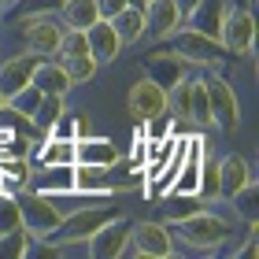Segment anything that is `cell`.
Wrapping results in <instances>:
<instances>
[{
    "label": "cell",
    "instance_id": "5b68a950",
    "mask_svg": "<svg viewBox=\"0 0 259 259\" xmlns=\"http://www.w3.org/2000/svg\"><path fill=\"white\" fill-rule=\"evenodd\" d=\"M219 41H222V49H226V56H252V49H255V15H252V8L230 4L222 22H219Z\"/></svg>",
    "mask_w": 259,
    "mask_h": 259
},
{
    "label": "cell",
    "instance_id": "3957f363",
    "mask_svg": "<svg viewBox=\"0 0 259 259\" xmlns=\"http://www.w3.org/2000/svg\"><path fill=\"white\" fill-rule=\"evenodd\" d=\"M119 211H115V204H89V207H78L70 211V215H63L60 222H56V230L49 233V244H63V241H89L93 233H97L108 219H115Z\"/></svg>",
    "mask_w": 259,
    "mask_h": 259
},
{
    "label": "cell",
    "instance_id": "44dd1931",
    "mask_svg": "<svg viewBox=\"0 0 259 259\" xmlns=\"http://www.w3.org/2000/svg\"><path fill=\"white\" fill-rule=\"evenodd\" d=\"M33 193L41 196H52V193H67L74 189V167H45L41 178H30Z\"/></svg>",
    "mask_w": 259,
    "mask_h": 259
},
{
    "label": "cell",
    "instance_id": "8fae6325",
    "mask_svg": "<svg viewBox=\"0 0 259 259\" xmlns=\"http://www.w3.org/2000/svg\"><path fill=\"white\" fill-rule=\"evenodd\" d=\"M255 178L252 163L241 159L237 152H230V156H219V200H230L237 189H244Z\"/></svg>",
    "mask_w": 259,
    "mask_h": 259
},
{
    "label": "cell",
    "instance_id": "cb8c5ba5",
    "mask_svg": "<svg viewBox=\"0 0 259 259\" xmlns=\"http://www.w3.org/2000/svg\"><path fill=\"white\" fill-rule=\"evenodd\" d=\"M60 67H63V74L70 78V85H85V81H93V78H97V70H100V63L93 60L89 52H81V56H63Z\"/></svg>",
    "mask_w": 259,
    "mask_h": 259
},
{
    "label": "cell",
    "instance_id": "2e32d148",
    "mask_svg": "<svg viewBox=\"0 0 259 259\" xmlns=\"http://www.w3.org/2000/svg\"><path fill=\"white\" fill-rule=\"evenodd\" d=\"M115 159H122V152L111 145L108 137H78L74 141V163H97V167H111Z\"/></svg>",
    "mask_w": 259,
    "mask_h": 259
},
{
    "label": "cell",
    "instance_id": "e0dca14e",
    "mask_svg": "<svg viewBox=\"0 0 259 259\" xmlns=\"http://www.w3.org/2000/svg\"><path fill=\"white\" fill-rule=\"evenodd\" d=\"M226 8H230V0H200L189 15H185V26L207 33V37H219V22L226 15Z\"/></svg>",
    "mask_w": 259,
    "mask_h": 259
},
{
    "label": "cell",
    "instance_id": "5bb4252c",
    "mask_svg": "<svg viewBox=\"0 0 259 259\" xmlns=\"http://www.w3.org/2000/svg\"><path fill=\"white\" fill-rule=\"evenodd\" d=\"M30 85H37L41 93H56V97H67V93H70V78L63 74L60 60H52V56H41L37 67H33V74H30Z\"/></svg>",
    "mask_w": 259,
    "mask_h": 259
},
{
    "label": "cell",
    "instance_id": "f1b7e54d",
    "mask_svg": "<svg viewBox=\"0 0 259 259\" xmlns=\"http://www.w3.org/2000/svg\"><path fill=\"white\" fill-rule=\"evenodd\" d=\"M30 248V237H26V230H8V233H0V259H22Z\"/></svg>",
    "mask_w": 259,
    "mask_h": 259
},
{
    "label": "cell",
    "instance_id": "7c38bea8",
    "mask_svg": "<svg viewBox=\"0 0 259 259\" xmlns=\"http://www.w3.org/2000/svg\"><path fill=\"white\" fill-rule=\"evenodd\" d=\"M185 22V15L178 11V4L174 0H148L145 4V30L152 33V37H163L167 41L174 30H178Z\"/></svg>",
    "mask_w": 259,
    "mask_h": 259
},
{
    "label": "cell",
    "instance_id": "8992f818",
    "mask_svg": "<svg viewBox=\"0 0 259 259\" xmlns=\"http://www.w3.org/2000/svg\"><path fill=\"white\" fill-rule=\"evenodd\" d=\"M119 255H156V259H170L174 255V237L163 222L148 219V222H134L130 226V241Z\"/></svg>",
    "mask_w": 259,
    "mask_h": 259
},
{
    "label": "cell",
    "instance_id": "52a82bcc",
    "mask_svg": "<svg viewBox=\"0 0 259 259\" xmlns=\"http://www.w3.org/2000/svg\"><path fill=\"white\" fill-rule=\"evenodd\" d=\"M15 200H19V222H22V230H26V237L30 241H45L56 230V222H60V211H56L49 204V196H41V193H22Z\"/></svg>",
    "mask_w": 259,
    "mask_h": 259
},
{
    "label": "cell",
    "instance_id": "4dcf8cb0",
    "mask_svg": "<svg viewBox=\"0 0 259 259\" xmlns=\"http://www.w3.org/2000/svg\"><path fill=\"white\" fill-rule=\"evenodd\" d=\"M19 226H22V222H19V200L8 196V193H0V233L19 230Z\"/></svg>",
    "mask_w": 259,
    "mask_h": 259
},
{
    "label": "cell",
    "instance_id": "7402d4cb",
    "mask_svg": "<svg viewBox=\"0 0 259 259\" xmlns=\"http://www.w3.org/2000/svg\"><path fill=\"white\" fill-rule=\"evenodd\" d=\"M63 100H67V97H56V93H41V104L33 108L30 126L37 130V134L49 137V130H52L56 122H60V115H63Z\"/></svg>",
    "mask_w": 259,
    "mask_h": 259
},
{
    "label": "cell",
    "instance_id": "603a6c76",
    "mask_svg": "<svg viewBox=\"0 0 259 259\" xmlns=\"http://www.w3.org/2000/svg\"><path fill=\"white\" fill-rule=\"evenodd\" d=\"M108 22L115 26V33H119L122 45H134V41L145 37V11H141V8H130V4H126L119 15L108 19Z\"/></svg>",
    "mask_w": 259,
    "mask_h": 259
},
{
    "label": "cell",
    "instance_id": "ffe728a7",
    "mask_svg": "<svg viewBox=\"0 0 259 259\" xmlns=\"http://www.w3.org/2000/svg\"><path fill=\"white\" fill-rule=\"evenodd\" d=\"M200 207H207L204 200H200V193H174V196H167L159 204V222H163V226H170V222L193 215V211H200Z\"/></svg>",
    "mask_w": 259,
    "mask_h": 259
},
{
    "label": "cell",
    "instance_id": "e575fe53",
    "mask_svg": "<svg viewBox=\"0 0 259 259\" xmlns=\"http://www.w3.org/2000/svg\"><path fill=\"white\" fill-rule=\"evenodd\" d=\"M0 104H4V93H0Z\"/></svg>",
    "mask_w": 259,
    "mask_h": 259
},
{
    "label": "cell",
    "instance_id": "7a4b0ae2",
    "mask_svg": "<svg viewBox=\"0 0 259 259\" xmlns=\"http://www.w3.org/2000/svg\"><path fill=\"white\" fill-rule=\"evenodd\" d=\"M167 41H170V52L174 56H182L185 63H200V67H207V70H219L222 60H226V49H222L219 37H207V33L185 26V22L170 33Z\"/></svg>",
    "mask_w": 259,
    "mask_h": 259
},
{
    "label": "cell",
    "instance_id": "1f68e13d",
    "mask_svg": "<svg viewBox=\"0 0 259 259\" xmlns=\"http://www.w3.org/2000/svg\"><path fill=\"white\" fill-rule=\"evenodd\" d=\"M93 4H97V15L100 19H115L126 8V0H93Z\"/></svg>",
    "mask_w": 259,
    "mask_h": 259
},
{
    "label": "cell",
    "instance_id": "277c9868",
    "mask_svg": "<svg viewBox=\"0 0 259 259\" xmlns=\"http://www.w3.org/2000/svg\"><path fill=\"white\" fill-rule=\"evenodd\" d=\"M204 89H207V108H211V126H219L222 134H233L241 126V100L226 78H219L215 70L204 74Z\"/></svg>",
    "mask_w": 259,
    "mask_h": 259
},
{
    "label": "cell",
    "instance_id": "9c48e42d",
    "mask_svg": "<svg viewBox=\"0 0 259 259\" xmlns=\"http://www.w3.org/2000/svg\"><path fill=\"white\" fill-rule=\"evenodd\" d=\"M130 226H134V222L122 219V215L108 219V222H104V226L85 241V255H89V259H115V255L126 248V241H130Z\"/></svg>",
    "mask_w": 259,
    "mask_h": 259
},
{
    "label": "cell",
    "instance_id": "ba28073f",
    "mask_svg": "<svg viewBox=\"0 0 259 259\" xmlns=\"http://www.w3.org/2000/svg\"><path fill=\"white\" fill-rule=\"evenodd\" d=\"M126 108H130V115H134L141 126H145L148 119H156V115L167 111V89L156 85V81L145 74L141 81H134V85H130V93H126Z\"/></svg>",
    "mask_w": 259,
    "mask_h": 259
},
{
    "label": "cell",
    "instance_id": "ac0fdd59",
    "mask_svg": "<svg viewBox=\"0 0 259 259\" xmlns=\"http://www.w3.org/2000/svg\"><path fill=\"white\" fill-rule=\"evenodd\" d=\"M56 19H60L67 30H89L100 15H97V4H93V0H60Z\"/></svg>",
    "mask_w": 259,
    "mask_h": 259
},
{
    "label": "cell",
    "instance_id": "836d02e7",
    "mask_svg": "<svg viewBox=\"0 0 259 259\" xmlns=\"http://www.w3.org/2000/svg\"><path fill=\"white\" fill-rule=\"evenodd\" d=\"M248 8H255V0H248Z\"/></svg>",
    "mask_w": 259,
    "mask_h": 259
},
{
    "label": "cell",
    "instance_id": "f546056e",
    "mask_svg": "<svg viewBox=\"0 0 259 259\" xmlns=\"http://www.w3.org/2000/svg\"><path fill=\"white\" fill-rule=\"evenodd\" d=\"M81 52H89V41H85V30H67L60 33V45H56V56H81Z\"/></svg>",
    "mask_w": 259,
    "mask_h": 259
},
{
    "label": "cell",
    "instance_id": "9a60e30c",
    "mask_svg": "<svg viewBox=\"0 0 259 259\" xmlns=\"http://www.w3.org/2000/svg\"><path fill=\"white\" fill-rule=\"evenodd\" d=\"M145 74L156 81V85L170 89L178 78H185V60L174 52H156V56H145Z\"/></svg>",
    "mask_w": 259,
    "mask_h": 259
},
{
    "label": "cell",
    "instance_id": "30bf717a",
    "mask_svg": "<svg viewBox=\"0 0 259 259\" xmlns=\"http://www.w3.org/2000/svg\"><path fill=\"white\" fill-rule=\"evenodd\" d=\"M85 41H89V56H93L100 67H104V63H115V60L122 56V49H126L108 19H97V22H93V26L85 30Z\"/></svg>",
    "mask_w": 259,
    "mask_h": 259
},
{
    "label": "cell",
    "instance_id": "d4e9b609",
    "mask_svg": "<svg viewBox=\"0 0 259 259\" xmlns=\"http://www.w3.org/2000/svg\"><path fill=\"white\" fill-rule=\"evenodd\" d=\"M41 163H45V167H74V141L49 137L41 145Z\"/></svg>",
    "mask_w": 259,
    "mask_h": 259
},
{
    "label": "cell",
    "instance_id": "d6a6232c",
    "mask_svg": "<svg viewBox=\"0 0 259 259\" xmlns=\"http://www.w3.org/2000/svg\"><path fill=\"white\" fill-rule=\"evenodd\" d=\"M174 4H178V11H182V15H189V11L200 4V0H174Z\"/></svg>",
    "mask_w": 259,
    "mask_h": 259
},
{
    "label": "cell",
    "instance_id": "484cf974",
    "mask_svg": "<svg viewBox=\"0 0 259 259\" xmlns=\"http://www.w3.org/2000/svg\"><path fill=\"white\" fill-rule=\"evenodd\" d=\"M189 122H196V126H211V108H207L204 74L189 81Z\"/></svg>",
    "mask_w": 259,
    "mask_h": 259
},
{
    "label": "cell",
    "instance_id": "4316f807",
    "mask_svg": "<svg viewBox=\"0 0 259 259\" xmlns=\"http://www.w3.org/2000/svg\"><path fill=\"white\" fill-rule=\"evenodd\" d=\"M4 104H8L11 111H19L22 119H30V115H33V108L41 104V89H37V85H30V81H26V85H22L19 93H11V97H8Z\"/></svg>",
    "mask_w": 259,
    "mask_h": 259
},
{
    "label": "cell",
    "instance_id": "83f0119b",
    "mask_svg": "<svg viewBox=\"0 0 259 259\" xmlns=\"http://www.w3.org/2000/svg\"><path fill=\"white\" fill-rule=\"evenodd\" d=\"M230 200H233V215H241L244 222H259V211H255V178L244 185V189H237Z\"/></svg>",
    "mask_w": 259,
    "mask_h": 259
},
{
    "label": "cell",
    "instance_id": "4fadbf2b",
    "mask_svg": "<svg viewBox=\"0 0 259 259\" xmlns=\"http://www.w3.org/2000/svg\"><path fill=\"white\" fill-rule=\"evenodd\" d=\"M37 60H41V56H33V52H19V56H8V60L0 63V93H4V100L30 81Z\"/></svg>",
    "mask_w": 259,
    "mask_h": 259
},
{
    "label": "cell",
    "instance_id": "6da1fadb",
    "mask_svg": "<svg viewBox=\"0 0 259 259\" xmlns=\"http://www.w3.org/2000/svg\"><path fill=\"white\" fill-rule=\"evenodd\" d=\"M167 230H170V237H178L185 248H193V252H219L222 241L230 237V219L215 215L211 207H200L193 215L170 222Z\"/></svg>",
    "mask_w": 259,
    "mask_h": 259
},
{
    "label": "cell",
    "instance_id": "d6986e66",
    "mask_svg": "<svg viewBox=\"0 0 259 259\" xmlns=\"http://www.w3.org/2000/svg\"><path fill=\"white\" fill-rule=\"evenodd\" d=\"M74 189L81 193H115L111 185V167H97V163H74Z\"/></svg>",
    "mask_w": 259,
    "mask_h": 259
}]
</instances>
